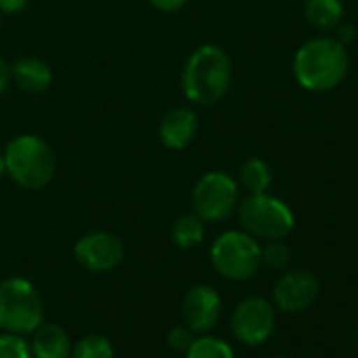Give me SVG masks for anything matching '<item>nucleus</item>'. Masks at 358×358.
Wrapping results in <instances>:
<instances>
[{
	"mask_svg": "<svg viewBox=\"0 0 358 358\" xmlns=\"http://www.w3.org/2000/svg\"><path fill=\"white\" fill-rule=\"evenodd\" d=\"M232 85V62L220 45H201L182 70V93L194 106L220 103Z\"/></svg>",
	"mask_w": 358,
	"mask_h": 358,
	"instance_id": "obj_1",
	"label": "nucleus"
},
{
	"mask_svg": "<svg viewBox=\"0 0 358 358\" xmlns=\"http://www.w3.org/2000/svg\"><path fill=\"white\" fill-rule=\"evenodd\" d=\"M350 59L345 45L331 36H318L303 43L293 57L295 80L312 93L337 89L348 76Z\"/></svg>",
	"mask_w": 358,
	"mask_h": 358,
	"instance_id": "obj_2",
	"label": "nucleus"
},
{
	"mask_svg": "<svg viewBox=\"0 0 358 358\" xmlns=\"http://www.w3.org/2000/svg\"><path fill=\"white\" fill-rule=\"evenodd\" d=\"M7 175L13 182L30 192L47 188L57 169V158L53 148L38 135L24 133L13 137L3 152Z\"/></svg>",
	"mask_w": 358,
	"mask_h": 358,
	"instance_id": "obj_3",
	"label": "nucleus"
},
{
	"mask_svg": "<svg viewBox=\"0 0 358 358\" xmlns=\"http://www.w3.org/2000/svg\"><path fill=\"white\" fill-rule=\"evenodd\" d=\"M45 322V306L38 289L22 276L0 280V329L32 335Z\"/></svg>",
	"mask_w": 358,
	"mask_h": 358,
	"instance_id": "obj_4",
	"label": "nucleus"
},
{
	"mask_svg": "<svg viewBox=\"0 0 358 358\" xmlns=\"http://www.w3.org/2000/svg\"><path fill=\"white\" fill-rule=\"evenodd\" d=\"M238 220L247 234L257 241H285L295 228L289 205L268 192L249 194L238 205Z\"/></svg>",
	"mask_w": 358,
	"mask_h": 358,
	"instance_id": "obj_5",
	"label": "nucleus"
},
{
	"mask_svg": "<svg viewBox=\"0 0 358 358\" xmlns=\"http://www.w3.org/2000/svg\"><path fill=\"white\" fill-rule=\"evenodd\" d=\"M211 264L226 280H249L262 266V247L245 230H228L211 245Z\"/></svg>",
	"mask_w": 358,
	"mask_h": 358,
	"instance_id": "obj_6",
	"label": "nucleus"
},
{
	"mask_svg": "<svg viewBox=\"0 0 358 358\" xmlns=\"http://www.w3.org/2000/svg\"><path fill=\"white\" fill-rule=\"evenodd\" d=\"M238 182L224 171H209L199 177L192 190L194 213L207 224L228 220L238 207Z\"/></svg>",
	"mask_w": 358,
	"mask_h": 358,
	"instance_id": "obj_7",
	"label": "nucleus"
},
{
	"mask_svg": "<svg viewBox=\"0 0 358 358\" xmlns=\"http://www.w3.org/2000/svg\"><path fill=\"white\" fill-rule=\"evenodd\" d=\"M230 327L234 337L245 345H262L270 339L276 327V314L268 299L264 297H247L243 299L230 318Z\"/></svg>",
	"mask_w": 358,
	"mask_h": 358,
	"instance_id": "obj_8",
	"label": "nucleus"
},
{
	"mask_svg": "<svg viewBox=\"0 0 358 358\" xmlns=\"http://www.w3.org/2000/svg\"><path fill=\"white\" fill-rule=\"evenodd\" d=\"M74 257L80 264V268L95 272V274H103V272H112L114 268H118L122 264L124 245L116 234L97 230V232L85 234L76 241Z\"/></svg>",
	"mask_w": 358,
	"mask_h": 358,
	"instance_id": "obj_9",
	"label": "nucleus"
},
{
	"mask_svg": "<svg viewBox=\"0 0 358 358\" xmlns=\"http://www.w3.org/2000/svg\"><path fill=\"white\" fill-rule=\"evenodd\" d=\"M318 293H320V285L312 272L289 270L276 280L272 289V299L280 312L297 314L308 310L316 301Z\"/></svg>",
	"mask_w": 358,
	"mask_h": 358,
	"instance_id": "obj_10",
	"label": "nucleus"
},
{
	"mask_svg": "<svg viewBox=\"0 0 358 358\" xmlns=\"http://www.w3.org/2000/svg\"><path fill=\"white\" fill-rule=\"evenodd\" d=\"M222 316V297L209 285L192 287L182 301V318L196 335H207L215 329Z\"/></svg>",
	"mask_w": 358,
	"mask_h": 358,
	"instance_id": "obj_11",
	"label": "nucleus"
},
{
	"mask_svg": "<svg viewBox=\"0 0 358 358\" xmlns=\"http://www.w3.org/2000/svg\"><path fill=\"white\" fill-rule=\"evenodd\" d=\"M199 133V116L190 106H175L160 118L158 137L166 150H186Z\"/></svg>",
	"mask_w": 358,
	"mask_h": 358,
	"instance_id": "obj_12",
	"label": "nucleus"
},
{
	"mask_svg": "<svg viewBox=\"0 0 358 358\" xmlns=\"http://www.w3.org/2000/svg\"><path fill=\"white\" fill-rule=\"evenodd\" d=\"M11 80H15L22 91L41 95L49 91V87L53 85V70L45 59L28 55V57H20L11 66Z\"/></svg>",
	"mask_w": 358,
	"mask_h": 358,
	"instance_id": "obj_13",
	"label": "nucleus"
},
{
	"mask_svg": "<svg viewBox=\"0 0 358 358\" xmlns=\"http://www.w3.org/2000/svg\"><path fill=\"white\" fill-rule=\"evenodd\" d=\"M32 358H70L72 339L62 324L43 322L32 333Z\"/></svg>",
	"mask_w": 358,
	"mask_h": 358,
	"instance_id": "obj_14",
	"label": "nucleus"
},
{
	"mask_svg": "<svg viewBox=\"0 0 358 358\" xmlns=\"http://www.w3.org/2000/svg\"><path fill=\"white\" fill-rule=\"evenodd\" d=\"M303 15L314 30L331 32L343 20V0H306Z\"/></svg>",
	"mask_w": 358,
	"mask_h": 358,
	"instance_id": "obj_15",
	"label": "nucleus"
},
{
	"mask_svg": "<svg viewBox=\"0 0 358 358\" xmlns=\"http://www.w3.org/2000/svg\"><path fill=\"white\" fill-rule=\"evenodd\" d=\"M238 184L247 194H264L272 186V171L266 160L253 156L241 164Z\"/></svg>",
	"mask_w": 358,
	"mask_h": 358,
	"instance_id": "obj_16",
	"label": "nucleus"
},
{
	"mask_svg": "<svg viewBox=\"0 0 358 358\" xmlns=\"http://www.w3.org/2000/svg\"><path fill=\"white\" fill-rule=\"evenodd\" d=\"M205 232H207L205 222L196 213H184L171 226V241L175 243V247L188 251L205 241Z\"/></svg>",
	"mask_w": 358,
	"mask_h": 358,
	"instance_id": "obj_17",
	"label": "nucleus"
},
{
	"mask_svg": "<svg viewBox=\"0 0 358 358\" xmlns=\"http://www.w3.org/2000/svg\"><path fill=\"white\" fill-rule=\"evenodd\" d=\"M186 358H236V356L228 341L207 333L192 341V345L186 352Z\"/></svg>",
	"mask_w": 358,
	"mask_h": 358,
	"instance_id": "obj_18",
	"label": "nucleus"
},
{
	"mask_svg": "<svg viewBox=\"0 0 358 358\" xmlns=\"http://www.w3.org/2000/svg\"><path fill=\"white\" fill-rule=\"evenodd\" d=\"M70 358H116V354L108 337L99 333H89L80 337L76 345H72Z\"/></svg>",
	"mask_w": 358,
	"mask_h": 358,
	"instance_id": "obj_19",
	"label": "nucleus"
},
{
	"mask_svg": "<svg viewBox=\"0 0 358 358\" xmlns=\"http://www.w3.org/2000/svg\"><path fill=\"white\" fill-rule=\"evenodd\" d=\"M291 262V249L285 241H268L266 247H262V264L272 268V270H280L287 268Z\"/></svg>",
	"mask_w": 358,
	"mask_h": 358,
	"instance_id": "obj_20",
	"label": "nucleus"
},
{
	"mask_svg": "<svg viewBox=\"0 0 358 358\" xmlns=\"http://www.w3.org/2000/svg\"><path fill=\"white\" fill-rule=\"evenodd\" d=\"M0 358H32L30 345L24 335L7 331L0 335Z\"/></svg>",
	"mask_w": 358,
	"mask_h": 358,
	"instance_id": "obj_21",
	"label": "nucleus"
},
{
	"mask_svg": "<svg viewBox=\"0 0 358 358\" xmlns=\"http://www.w3.org/2000/svg\"><path fill=\"white\" fill-rule=\"evenodd\" d=\"M194 339H196V333L188 324H177L166 335V343L171 345V350H175L179 354H186Z\"/></svg>",
	"mask_w": 358,
	"mask_h": 358,
	"instance_id": "obj_22",
	"label": "nucleus"
},
{
	"mask_svg": "<svg viewBox=\"0 0 358 358\" xmlns=\"http://www.w3.org/2000/svg\"><path fill=\"white\" fill-rule=\"evenodd\" d=\"M148 3L160 13H175L188 5V0H148Z\"/></svg>",
	"mask_w": 358,
	"mask_h": 358,
	"instance_id": "obj_23",
	"label": "nucleus"
},
{
	"mask_svg": "<svg viewBox=\"0 0 358 358\" xmlns=\"http://www.w3.org/2000/svg\"><path fill=\"white\" fill-rule=\"evenodd\" d=\"M28 5H30V0H0V13L15 15V13H22Z\"/></svg>",
	"mask_w": 358,
	"mask_h": 358,
	"instance_id": "obj_24",
	"label": "nucleus"
},
{
	"mask_svg": "<svg viewBox=\"0 0 358 358\" xmlns=\"http://www.w3.org/2000/svg\"><path fill=\"white\" fill-rule=\"evenodd\" d=\"M9 83H11V66L0 57V97L9 89Z\"/></svg>",
	"mask_w": 358,
	"mask_h": 358,
	"instance_id": "obj_25",
	"label": "nucleus"
},
{
	"mask_svg": "<svg viewBox=\"0 0 358 358\" xmlns=\"http://www.w3.org/2000/svg\"><path fill=\"white\" fill-rule=\"evenodd\" d=\"M341 26V24H339ZM354 38H356V30H354V26H341L339 28V36H337V41L341 43V45H350V43H354Z\"/></svg>",
	"mask_w": 358,
	"mask_h": 358,
	"instance_id": "obj_26",
	"label": "nucleus"
},
{
	"mask_svg": "<svg viewBox=\"0 0 358 358\" xmlns=\"http://www.w3.org/2000/svg\"><path fill=\"white\" fill-rule=\"evenodd\" d=\"M3 175H7V169H5V158H3V152H0V179Z\"/></svg>",
	"mask_w": 358,
	"mask_h": 358,
	"instance_id": "obj_27",
	"label": "nucleus"
},
{
	"mask_svg": "<svg viewBox=\"0 0 358 358\" xmlns=\"http://www.w3.org/2000/svg\"><path fill=\"white\" fill-rule=\"evenodd\" d=\"M0 32H3V17H0Z\"/></svg>",
	"mask_w": 358,
	"mask_h": 358,
	"instance_id": "obj_28",
	"label": "nucleus"
},
{
	"mask_svg": "<svg viewBox=\"0 0 358 358\" xmlns=\"http://www.w3.org/2000/svg\"><path fill=\"white\" fill-rule=\"evenodd\" d=\"M272 358H291V356H272Z\"/></svg>",
	"mask_w": 358,
	"mask_h": 358,
	"instance_id": "obj_29",
	"label": "nucleus"
},
{
	"mask_svg": "<svg viewBox=\"0 0 358 358\" xmlns=\"http://www.w3.org/2000/svg\"><path fill=\"white\" fill-rule=\"evenodd\" d=\"M356 343H358V329H356Z\"/></svg>",
	"mask_w": 358,
	"mask_h": 358,
	"instance_id": "obj_30",
	"label": "nucleus"
}]
</instances>
